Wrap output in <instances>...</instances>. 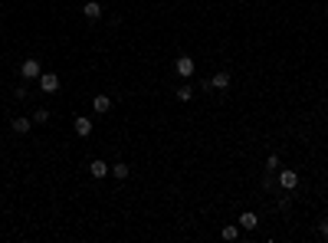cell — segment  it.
I'll return each instance as SVG.
<instances>
[{"label":"cell","instance_id":"1","mask_svg":"<svg viewBox=\"0 0 328 243\" xmlns=\"http://www.w3.org/2000/svg\"><path fill=\"white\" fill-rule=\"evenodd\" d=\"M20 76L23 79H40V76H43L40 59H23V63H20Z\"/></svg>","mask_w":328,"mask_h":243},{"label":"cell","instance_id":"2","mask_svg":"<svg viewBox=\"0 0 328 243\" xmlns=\"http://www.w3.org/2000/svg\"><path fill=\"white\" fill-rule=\"evenodd\" d=\"M40 92H46V96L59 92V76H56V73H43V76H40Z\"/></svg>","mask_w":328,"mask_h":243},{"label":"cell","instance_id":"3","mask_svg":"<svg viewBox=\"0 0 328 243\" xmlns=\"http://www.w3.org/2000/svg\"><path fill=\"white\" fill-rule=\"evenodd\" d=\"M174 69H177V76L190 79V76H194V59H190V56H177V59H174Z\"/></svg>","mask_w":328,"mask_h":243},{"label":"cell","instance_id":"4","mask_svg":"<svg viewBox=\"0 0 328 243\" xmlns=\"http://www.w3.org/2000/svg\"><path fill=\"white\" fill-rule=\"evenodd\" d=\"M109 171H112V165H109V161H102V158L89 161V174H92V177H105Z\"/></svg>","mask_w":328,"mask_h":243},{"label":"cell","instance_id":"5","mask_svg":"<svg viewBox=\"0 0 328 243\" xmlns=\"http://www.w3.org/2000/svg\"><path fill=\"white\" fill-rule=\"evenodd\" d=\"M279 184H282V191H295V188H299V174L285 168L282 174H279Z\"/></svg>","mask_w":328,"mask_h":243},{"label":"cell","instance_id":"6","mask_svg":"<svg viewBox=\"0 0 328 243\" xmlns=\"http://www.w3.org/2000/svg\"><path fill=\"white\" fill-rule=\"evenodd\" d=\"M82 13H86V20H98V17H102V3H98V0H86V7H82Z\"/></svg>","mask_w":328,"mask_h":243},{"label":"cell","instance_id":"7","mask_svg":"<svg viewBox=\"0 0 328 243\" xmlns=\"http://www.w3.org/2000/svg\"><path fill=\"white\" fill-rule=\"evenodd\" d=\"M10 128H13L17 135H26V132L33 128V119H26V115H17V119L10 122Z\"/></svg>","mask_w":328,"mask_h":243},{"label":"cell","instance_id":"8","mask_svg":"<svg viewBox=\"0 0 328 243\" xmlns=\"http://www.w3.org/2000/svg\"><path fill=\"white\" fill-rule=\"evenodd\" d=\"M240 227L243 230H256V227H259V217H256L253 210H243L240 214Z\"/></svg>","mask_w":328,"mask_h":243},{"label":"cell","instance_id":"9","mask_svg":"<svg viewBox=\"0 0 328 243\" xmlns=\"http://www.w3.org/2000/svg\"><path fill=\"white\" fill-rule=\"evenodd\" d=\"M207 89H217V92H223V89H230V73H217V76L207 82Z\"/></svg>","mask_w":328,"mask_h":243},{"label":"cell","instance_id":"10","mask_svg":"<svg viewBox=\"0 0 328 243\" xmlns=\"http://www.w3.org/2000/svg\"><path fill=\"white\" fill-rule=\"evenodd\" d=\"M76 135H79V138H89V135H92V119L79 115V119H76Z\"/></svg>","mask_w":328,"mask_h":243},{"label":"cell","instance_id":"11","mask_svg":"<svg viewBox=\"0 0 328 243\" xmlns=\"http://www.w3.org/2000/svg\"><path fill=\"white\" fill-rule=\"evenodd\" d=\"M92 109H95L98 115H105V112H112V99H109V96H95V102H92Z\"/></svg>","mask_w":328,"mask_h":243},{"label":"cell","instance_id":"12","mask_svg":"<svg viewBox=\"0 0 328 243\" xmlns=\"http://www.w3.org/2000/svg\"><path fill=\"white\" fill-rule=\"evenodd\" d=\"M112 174L118 177V181H125V177H128V174H131V168H128V165H125V161H118V165H112Z\"/></svg>","mask_w":328,"mask_h":243},{"label":"cell","instance_id":"13","mask_svg":"<svg viewBox=\"0 0 328 243\" xmlns=\"http://www.w3.org/2000/svg\"><path fill=\"white\" fill-rule=\"evenodd\" d=\"M174 96H177V102H190V99H194V89H190V86H177Z\"/></svg>","mask_w":328,"mask_h":243},{"label":"cell","instance_id":"14","mask_svg":"<svg viewBox=\"0 0 328 243\" xmlns=\"http://www.w3.org/2000/svg\"><path fill=\"white\" fill-rule=\"evenodd\" d=\"M33 122H36V125H46V122H49V109H36L33 112Z\"/></svg>","mask_w":328,"mask_h":243},{"label":"cell","instance_id":"15","mask_svg":"<svg viewBox=\"0 0 328 243\" xmlns=\"http://www.w3.org/2000/svg\"><path fill=\"white\" fill-rule=\"evenodd\" d=\"M220 237H223V240H236V237H240V227H223Z\"/></svg>","mask_w":328,"mask_h":243},{"label":"cell","instance_id":"16","mask_svg":"<svg viewBox=\"0 0 328 243\" xmlns=\"http://www.w3.org/2000/svg\"><path fill=\"white\" fill-rule=\"evenodd\" d=\"M266 168H269V171H276V168H279V155H269V158H266Z\"/></svg>","mask_w":328,"mask_h":243},{"label":"cell","instance_id":"17","mask_svg":"<svg viewBox=\"0 0 328 243\" xmlns=\"http://www.w3.org/2000/svg\"><path fill=\"white\" fill-rule=\"evenodd\" d=\"M318 233H322V237H328V220H322V223H318Z\"/></svg>","mask_w":328,"mask_h":243}]
</instances>
